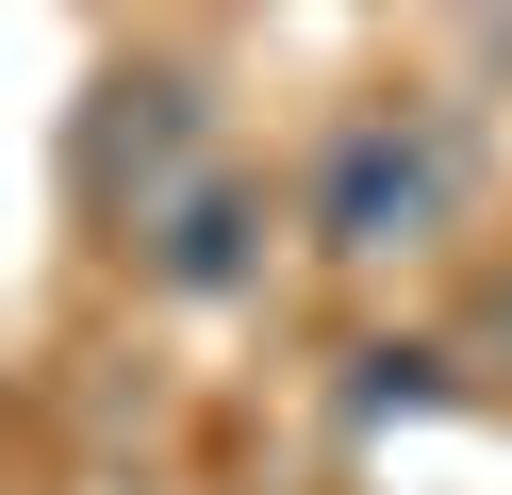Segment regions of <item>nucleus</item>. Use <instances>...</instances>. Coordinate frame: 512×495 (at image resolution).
<instances>
[{"label":"nucleus","mask_w":512,"mask_h":495,"mask_svg":"<svg viewBox=\"0 0 512 495\" xmlns=\"http://www.w3.org/2000/svg\"><path fill=\"white\" fill-rule=\"evenodd\" d=\"M463 215V132L446 116H364V132H331V165H314V231L331 248H430V231Z\"/></svg>","instance_id":"obj_1"},{"label":"nucleus","mask_w":512,"mask_h":495,"mask_svg":"<svg viewBox=\"0 0 512 495\" xmlns=\"http://www.w3.org/2000/svg\"><path fill=\"white\" fill-rule=\"evenodd\" d=\"M248 182H182L166 215H149V281H182V297H215V281H248Z\"/></svg>","instance_id":"obj_3"},{"label":"nucleus","mask_w":512,"mask_h":495,"mask_svg":"<svg viewBox=\"0 0 512 495\" xmlns=\"http://www.w3.org/2000/svg\"><path fill=\"white\" fill-rule=\"evenodd\" d=\"M182 149H199V99H182L166 66H133V83H100V116H83V198L116 215V182H133V231H149L166 182H182Z\"/></svg>","instance_id":"obj_2"}]
</instances>
